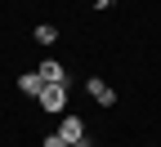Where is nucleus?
<instances>
[{"label": "nucleus", "instance_id": "nucleus-3", "mask_svg": "<svg viewBox=\"0 0 161 147\" xmlns=\"http://www.w3.org/2000/svg\"><path fill=\"white\" fill-rule=\"evenodd\" d=\"M36 71H40V80H45V85H67V67H63V62H54V58H45Z\"/></svg>", "mask_w": 161, "mask_h": 147}, {"label": "nucleus", "instance_id": "nucleus-1", "mask_svg": "<svg viewBox=\"0 0 161 147\" xmlns=\"http://www.w3.org/2000/svg\"><path fill=\"white\" fill-rule=\"evenodd\" d=\"M36 102H40L49 116H63V112H67V85H45Z\"/></svg>", "mask_w": 161, "mask_h": 147}, {"label": "nucleus", "instance_id": "nucleus-4", "mask_svg": "<svg viewBox=\"0 0 161 147\" xmlns=\"http://www.w3.org/2000/svg\"><path fill=\"white\" fill-rule=\"evenodd\" d=\"M85 89H90V98H94V102H103V107H112V102H116L112 85H108V80H98V76H90V80H85Z\"/></svg>", "mask_w": 161, "mask_h": 147}, {"label": "nucleus", "instance_id": "nucleus-6", "mask_svg": "<svg viewBox=\"0 0 161 147\" xmlns=\"http://www.w3.org/2000/svg\"><path fill=\"white\" fill-rule=\"evenodd\" d=\"M31 40H40V45H54V40H58V27H54V23H40V27L31 31Z\"/></svg>", "mask_w": 161, "mask_h": 147}, {"label": "nucleus", "instance_id": "nucleus-7", "mask_svg": "<svg viewBox=\"0 0 161 147\" xmlns=\"http://www.w3.org/2000/svg\"><path fill=\"white\" fill-rule=\"evenodd\" d=\"M40 147H67V143L58 138V134H45V143H40Z\"/></svg>", "mask_w": 161, "mask_h": 147}, {"label": "nucleus", "instance_id": "nucleus-2", "mask_svg": "<svg viewBox=\"0 0 161 147\" xmlns=\"http://www.w3.org/2000/svg\"><path fill=\"white\" fill-rule=\"evenodd\" d=\"M54 134H58V138H63V143L72 147V143H80V138H85V120L63 112V120H58V129H54Z\"/></svg>", "mask_w": 161, "mask_h": 147}, {"label": "nucleus", "instance_id": "nucleus-8", "mask_svg": "<svg viewBox=\"0 0 161 147\" xmlns=\"http://www.w3.org/2000/svg\"><path fill=\"white\" fill-rule=\"evenodd\" d=\"M72 147H90V138H80V143H72Z\"/></svg>", "mask_w": 161, "mask_h": 147}, {"label": "nucleus", "instance_id": "nucleus-5", "mask_svg": "<svg viewBox=\"0 0 161 147\" xmlns=\"http://www.w3.org/2000/svg\"><path fill=\"white\" fill-rule=\"evenodd\" d=\"M18 89H23L27 98H40V89H45V80H40V71H23V76H18Z\"/></svg>", "mask_w": 161, "mask_h": 147}]
</instances>
